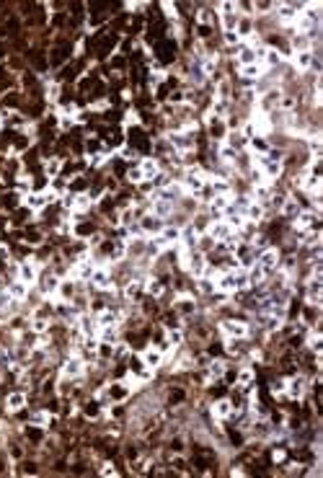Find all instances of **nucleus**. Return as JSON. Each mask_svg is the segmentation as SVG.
<instances>
[{"label":"nucleus","mask_w":323,"mask_h":478,"mask_svg":"<svg viewBox=\"0 0 323 478\" xmlns=\"http://www.w3.org/2000/svg\"><path fill=\"white\" fill-rule=\"evenodd\" d=\"M207 184V176H204V171L202 168H189L186 171V176H184V189L191 191V194H199Z\"/></svg>","instance_id":"f257e3e1"},{"label":"nucleus","mask_w":323,"mask_h":478,"mask_svg":"<svg viewBox=\"0 0 323 478\" xmlns=\"http://www.w3.org/2000/svg\"><path fill=\"white\" fill-rule=\"evenodd\" d=\"M256 264L261 267L266 274H272V272L279 267V251H277V248H264L261 253L256 256Z\"/></svg>","instance_id":"f03ea898"},{"label":"nucleus","mask_w":323,"mask_h":478,"mask_svg":"<svg viewBox=\"0 0 323 478\" xmlns=\"http://www.w3.org/2000/svg\"><path fill=\"white\" fill-rule=\"evenodd\" d=\"M233 233H235V230H233L225 220H214V223L207 228V238H209V241H220V243L225 241V238H230Z\"/></svg>","instance_id":"7ed1b4c3"},{"label":"nucleus","mask_w":323,"mask_h":478,"mask_svg":"<svg viewBox=\"0 0 323 478\" xmlns=\"http://www.w3.org/2000/svg\"><path fill=\"white\" fill-rule=\"evenodd\" d=\"M93 269H96L93 261H88V258H80V261H75V267L70 269V279H75V282H85V279H91Z\"/></svg>","instance_id":"20e7f679"},{"label":"nucleus","mask_w":323,"mask_h":478,"mask_svg":"<svg viewBox=\"0 0 323 478\" xmlns=\"http://www.w3.org/2000/svg\"><path fill=\"white\" fill-rule=\"evenodd\" d=\"M223 334L230 339H243L248 336V323L243 321H223Z\"/></svg>","instance_id":"39448f33"},{"label":"nucleus","mask_w":323,"mask_h":478,"mask_svg":"<svg viewBox=\"0 0 323 478\" xmlns=\"http://www.w3.org/2000/svg\"><path fill=\"white\" fill-rule=\"evenodd\" d=\"M88 282L96 290H112V277H109V272H106V267H96Z\"/></svg>","instance_id":"423d86ee"},{"label":"nucleus","mask_w":323,"mask_h":478,"mask_svg":"<svg viewBox=\"0 0 323 478\" xmlns=\"http://www.w3.org/2000/svg\"><path fill=\"white\" fill-rule=\"evenodd\" d=\"M83 370H85V362L80 357H70V359H65V364H62V375L65 378H80Z\"/></svg>","instance_id":"0eeeda50"},{"label":"nucleus","mask_w":323,"mask_h":478,"mask_svg":"<svg viewBox=\"0 0 323 478\" xmlns=\"http://www.w3.org/2000/svg\"><path fill=\"white\" fill-rule=\"evenodd\" d=\"M315 220H318V212L315 209H300L297 212V217H295V228L297 230H310L313 225H315Z\"/></svg>","instance_id":"6e6552de"},{"label":"nucleus","mask_w":323,"mask_h":478,"mask_svg":"<svg viewBox=\"0 0 323 478\" xmlns=\"http://www.w3.org/2000/svg\"><path fill=\"white\" fill-rule=\"evenodd\" d=\"M78 329H80V334L88 339V336H96L98 334V323H96V318L93 315H80L78 318Z\"/></svg>","instance_id":"1a4fd4ad"},{"label":"nucleus","mask_w":323,"mask_h":478,"mask_svg":"<svg viewBox=\"0 0 323 478\" xmlns=\"http://www.w3.org/2000/svg\"><path fill=\"white\" fill-rule=\"evenodd\" d=\"M305 378H292L287 385H285V393L290 396V398H303L305 396Z\"/></svg>","instance_id":"9d476101"},{"label":"nucleus","mask_w":323,"mask_h":478,"mask_svg":"<svg viewBox=\"0 0 323 478\" xmlns=\"http://www.w3.org/2000/svg\"><path fill=\"white\" fill-rule=\"evenodd\" d=\"M140 230L142 233H160L163 230V220H160V217H155V215H145L142 217V220H140Z\"/></svg>","instance_id":"9b49d317"},{"label":"nucleus","mask_w":323,"mask_h":478,"mask_svg":"<svg viewBox=\"0 0 323 478\" xmlns=\"http://www.w3.org/2000/svg\"><path fill=\"white\" fill-rule=\"evenodd\" d=\"M57 287H60V279H57V274H44L41 277V282H39V290H41V295H57Z\"/></svg>","instance_id":"f8f14e48"},{"label":"nucleus","mask_w":323,"mask_h":478,"mask_svg":"<svg viewBox=\"0 0 323 478\" xmlns=\"http://www.w3.org/2000/svg\"><path fill=\"white\" fill-rule=\"evenodd\" d=\"M36 274H39V269H36L34 261H24V264L18 267V279H21V282H26V285L36 282Z\"/></svg>","instance_id":"ddd939ff"},{"label":"nucleus","mask_w":323,"mask_h":478,"mask_svg":"<svg viewBox=\"0 0 323 478\" xmlns=\"http://www.w3.org/2000/svg\"><path fill=\"white\" fill-rule=\"evenodd\" d=\"M320 287H323L320 277H310V282H308V292H305V297H308L310 305H318V302H320Z\"/></svg>","instance_id":"4468645a"},{"label":"nucleus","mask_w":323,"mask_h":478,"mask_svg":"<svg viewBox=\"0 0 323 478\" xmlns=\"http://www.w3.org/2000/svg\"><path fill=\"white\" fill-rule=\"evenodd\" d=\"M171 212H174V202H166V199H153V204H150V215H155V217H168Z\"/></svg>","instance_id":"2eb2a0df"},{"label":"nucleus","mask_w":323,"mask_h":478,"mask_svg":"<svg viewBox=\"0 0 323 478\" xmlns=\"http://www.w3.org/2000/svg\"><path fill=\"white\" fill-rule=\"evenodd\" d=\"M230 414H233V403H230L228 398L212 403V416H214V419H228Z\"/></svg>","instance_id":"dca6fc26"},{"label":"nucleus","mask_w":323,"mask_h":478,"mask_svg":"<svg viewBox=\"0 0 323 478\" xmlns=\"http://www.w3.org/2000/svg\"><path fill=\"white\" fill-rule=\"evenodd\" d=\"M8 295L16 300V302H24L26 300V295H29V285L26 282H13V285H8Z\"/></svg>","instance_id":"f3484780"},{"label":"nucleus","mask_w":323,"mask_h":478,"mask_svg":"<svg viewBox=\"0 0 323 478\" xmlns=\"http://www.w3.org/2000/svg\"><path fill=\"white\" fill-rule=\"evenodd\" d=\"M160 362H163V352H160V349H147V352L142 354V364L147 367V370H155V367H160Z\"/></svg>","instance_id":"a211bd4d"},{"label":"nucleus","mask_w":323,"mask_h":478,"mask_svg":"<svg viewBox=\"0 0 323 478\" xmlns=\"http://www.w3.org/2000/svg\"><path fill=\"white\" fill-rule=\"evenodd\" d=\"M313 57H315L313 49H310V52H295V55H292V62H295L297 70H308L310 65H313Z\"/></svg>","instance_id":"6ab92c4d"},{"label":"nucleus","mask_w":323,"mask_h":478,"mask_svg":"<svg viewBox=\"0 0 323 478\" xmlns=\"http://www.w3.org/2000/svg\"><path fill=\"white\" fill-rule=\"evenodd\" d=\"M24 204L29 207V209H41V207H44V204H49L47 202V197H44V191H41V194H26V197H24Z\"/></svg>","instance_id":"aec40b11"},{"label":"nucleus","mask_w":323,"mask_h":478,"mask_svg":"<svg viewBox=\"0 0 323 478\" xmlns=\"http://www.w3.org/2000/svg\"><path fill=\"white\" fill-rule=\"evenodd\" d=\"M26 406V396L24 393H11L8 398H6V408L11 411V414H16V411H21Z\"/></svg>","instance_id":"412c9836"},{"label":"nucleus","mask_w":323,"mask_h":478,"mask_svg":"<svg viewBox=\"0 0 323 478\" xmlns=\"http://www.w3.org/2000/svg\"><path fill=\"white\" fill-rule=\"evenodd\" d=\"M140 171H142V176H145V179H153L155 173L160 171V166H158V161H155V158H142Z\"/></svg>","instance_id":"4be33fe9"},{"label":"nucleus","mask_w":323,"mask_h":478,"mask_svg":"<svg viewBox=\"0 0 323 478\" xmlns=\"http://www.w3.org/2000/svg\"><path fill=\"white\" fill-rule=\"evenodd\" d=\"M279 212H282L285 217H290V220H295V217H297V212H300V204H297V199H290V197H285V202H282V207H279Z\"/></svg>","instance_id":"5701e85b"},{"label":"nucleus","mask_w":323,"mask_h":478,"mask_svg":"<svg viewBox=\"0 0 323 478\" xmlns=\"http://www.w3.org/2000/svg\"><path fill=\"white\" fill-rule=\"evenodd\" d=\"M117 321H119V315H117L114 310H101V313L96 315L98 329H101V326H117Z\"/></svg>","instance_id":"b1692460"},{"label":"nucleus","mask_w":323,"mask_h":478,"mask_svg":"<svg viewBox=\"0 0 323 478\" xmlns=\"http://www.w3.org/2000/svg\"><path fill=\"white\" fill-rule=\"evenodd\" d=\"M292 47H295V52H310V36L295 34L292 36Z\"/></svg>","instance_id":"393cba45"},{"label":"nucleus","mask_w":323,"mask_h":478,"mask_svg":"<svg viewBox=\"0 0 323 478\" xmlns=\"http://www.w3.org/2000/svg\"><path fill=\"white\" fill-rule=\"evenodd\" d=\"M261 73H264V65L261 62H253V65H243L241 68V75H246V78H261Z\"/></svg>","instance_id":"a878e982"},{"label":"nucleus","mask_w":323,"mask_h":478,"mask_svg":"<svg viewBox=\"0 0 323 478\" xmlns=\"http://www.w3.org/2000/svg\"><path fill=\"white\" fill-rule=\"evenodd\" d=\"M88 207H91L88 194H78V197H73V212H85Z\"/></svg>","instance_id":"bb28decb"},{"label":"nucleus","mask_w":323,"mask_h":478,"mask_svg":"<svg viewBox=\"0 0 323 478\" xmlns=\"http://www.w3.org/2000/svg\"><path fill=\"white\" fill-rule=\"evenodd\" d=\"M31 331L39 334V336H41V334H47V331H49V321H47L44 315H36V318L31 321Z\"/></svg>","instance_id":"cd10ccee"},{"label":"nucleus","mask_w":323,"mask_h":478,"mask_svg":"<svg viewBox=\"0 0 323 478\" xmlns=\"http://www.w3.org/2000/svg\"><path fill=\"white\" fill-rule=\"evenodd\" d=\"M207 373H209V380H212V378H223V375H225V362H220V359L209 362V364H207Z\"/></svg>","instance_id":"c85d7f7f"},{"label":"nucleus","mask_w":323,"mask_h":478,"mask_svg":"<svg viewBox=\"0 0 323 478\" xmlns=\"http://www.w3.org/2000/svg\"><path fill=\"white\" fill-rule=\"evenodd\" d=\"M13 308H16V300L8 295V290H0V313L13 310Z\"/></svg>","instance_id":"c756f323"},{"label":"nucleus","mask_w":323,"mask_h":478,"mask_svg":"<svg viewBox=\"0 0 323 478\" xmlns=\"http://www.w3.org/2000/svg\"><path fill=\"white\" fill-rule=\"evenodd\" d=\"M52 421V416L47 414V411H36V414H31V424L34 427H47Z\"/></svg>","instance_id":"7c9ffc66"},{"label":"nucleus","mask_w":323,"mask_h":478,"mask_svg":"<svg viewBox=\"0 0 323 478\" xmlns=\"http://www.w3.org/2000/svg\"><path fill=\"white\" fill-rule=\"evenodd\" d=\"M235 155H238V150H233L230 145H223V147H220V161H223V163H235Z\"/></svg>","instance_id":"2f4dec72"},{"label":"nucleus","mask_w":323,"mask_h":478,"mask_svg":"<svg viewBox=\"0 0 323 478\" xmlns=\"http://www.w3.org/2000/svg\"><path fill=\"white\" fill-rule=\"evenodd\" d=\"M253 383V370H251V367H243V370L238 373V385L241 388H248Z\"/></svg>","instance_id":"473e14b6"},{"label":"nucleus","mask_w":323,"mask_h":478,"mask_svg":"<svg viewBox=\"0 0 323 478\" xmlns=\"http://www.w3.org/2000/svg\"><path fill=\"white\" fill-rule=\"evenodd\" d=\"M142 287H145L150 295H155V297H158V295H163V285H160L158 279H145V285H142Z\"/></svg>","instance_id":"72a5a7b5"},{"label":"nucleus","mask_w":323,"mask_h":478,"mask_svg":"<svg viewBox=\"0 0 323 478\" xmlns=\"http://www.w3.org/2000/svg\"><path fill=\"white\" fill-rule=\"evenodd\" d=\"M60 168H62V163H60L57 158H52V161H47V163H44V171H47V176H49V179H55V176H57Z\"/></svg>","instance_id":"f704fd0d"},{"label":"nucleus","mask_w":323,"mask_h":478,"mask_svg":"<svg viewBox=\"0 0 323 478\" xmlns=\"http://www.w3.org/2000/svg\"><path fill=\"white\" fill-rule=\"evenodd\" d=\"M184 341V334L181 331H168V339H166V344L171 346V349H176V346Z\"/></svg>","instance_id":"c9c22d12"},{"label":"nucleus","mask_w":323,"mask_h":478,"mask_svg":"<svg viewBox=\"0 0 323 478\" xmlns=\"http://www.w3.org/2000/svg\"><path fill=\"white\" fill-rule=\"evenodd\" d=\"M127 179L132 181V184H142V181H145V176H142V171H140V166H137V168H132V171H129V173H127Z\"/></svg>","instance_id":"e433bc0d"},{"label":"nucleus","mask_w":323,"mask_h":478,"mask_svg":"<svg viewBox=\"0 0 323 478\" xmlns=\"http://www.w3.org/2000/svg\"><path fill=\"white\" fill-rule=\"evenodd\" d=\"M308 344H310V349L318 354V352H320V334H318V331H313V334H310V339H308Z\"/></svg>","instance_id":"4c0bfd02"},{"label":"nucleus","mask_w":323,"mask_h":478,"mask_svg":"<svg viewBox=\"0 0 323 478\" xmlns=\"http://www.w3.org/2000/svg\"><path fill=\"white\" fill-rule=\"evenodd\" d=\"M223 34H225V41H228V44H241V36L235 34V31H223Z\"/></svg>","instance_id":"58836bf2"},{"label":"nucleus","mask_w":323,"mask_h":478,"mask_svg":"<svg viewBox=\"0 0 323 478\" xmlns=\"http://www.w3.org/2000/svg\"><path fill=\"white\" fill-rule=\"evenodd\" d=\"M279 106H282V109H292V106H295V98H292V96L279 98Z\"/></svg>","instance_id":"ea45409f"},{"label":"nucleus","mask_w":323,"mask_h":478,"mask_svg":"<svg viewBox=\"0 0 323 478\" xmlns=\"http://www.w3.org/2000/svg\"><path fill=\"white\" fill-rule=\"evenodd\" d=\"M98 473H101V475H117V470H114V465H109V463H106V465H103V468H101Z\"/></svg>","instance_id":"a19ab883"},{"label":"nucleus","mask_w":323,"mask_h":478,"mask_svg":"<svg viewBox=\"0 0 323 478\" xmlns=\"http://www.w3.org/2000/svg\"><path fill=\"white\" fill-rule=\"evenodd\" d=\"M0 124H3V114H0Z\"/></svg>","instance_id":"79ce46f5"}]
</instances>
